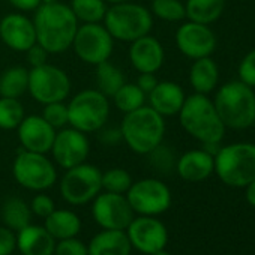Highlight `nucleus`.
I'll use <instances>...</instances> for the list:
<instances>
[{
	"mask_svg": "<svg viewBox=\"0 0 255 255\" xmlns=\"http://www.w3.org/2000/svg\"><path fill=\"white\" fill-rule=\"evenodd\" d=\"M17 249V234L8 227H0V255H11Z\"/></svg>",
	"mask_w": 255,
	"mask_h": 255,
	"instance_id": "ea45409f",
	"label": "nucleus"
},
{
	"mask_svg": "<svg viewBox=\"0 0 255 255\" xmlns=\"http://www.w3.org/2000/svg\"><path fill=\"white\" fill-rule=\"evenodd\" d=\"M50 152L62 168L69 170L86 162L90 152V144L84 132L75 128H63L60 132H56V138Z\"/></svg>",
	"mask_w": 255,
	"mask_h": 255,
	"instance_id": "2eb2a0df",
	"label": "nucleus"
},
{
	"mask_svg": "<svg viewBox=\"0 0 255 255\" xmlns=\"http://www.w3.org/2000/svg\"><path fill=\"white\" fill-rule=\"evenodd\" d=\"M164 59H165L164 47L156 38L146 35L131 42L129 60L131 65L140 74L144 72L155 74L164 65Z\"/></svg>",
	"mask_w": 255,
	"mask_h": 255,
	"instance_id": "6ab92c4d",
	"label": "nucleus"
},
{
	"mask_svg": "<svg viewBox=\"0 0 255 255\" xmlns=\"http://www.w3.org/2000/svg\"><path fill=\"white\" fill-rule=\"evenodd\" d=\"M29 71L23 66H12L0 75V96L20 98L27 92Z\"/></svg>",
	"mask_w": 255,
	"mask_h": 255,
	"instance_id": "cd10ccee",
	"label": "nucleus"
},
{
	"mask_svg": "<svg viewBox=\"0 0 255 255\" xmlns=\"http://www.w3.org/2000/svg\"><path fill=\"white\" fill-rule=\"evenodd\" d=\"M239 80L249 87H255V48L251 50L239 63Z\"/></svg>",
	"mask_w": 255,
	"mask_h": 255,
	"instance_id": "4c0bfd02",
	"label": "nucleus"
},
{
	"mask_svg": "<svg viewBox=\"0 0 255 255\" xmlns=\"http://www.w3.org/2000/svg\"><path fill=\"white\" fill-rule=\"evenodd\" d=\"M225 9V0H188L185 3L186 18L200 24L215 23Z\"/></svg>",
	"mask_w": 255,
	"mask_h": 255,
	"instance_id": "a878e982",
	"label": "nucleus"
},
{
	"mask_svg": "<svg viewBox=\"0 0 255 255\" xmlns=\"http://www.w3.org/2000/svg\"><path fill=\"white\" fill-rule=\"evenodd\" d=\"M42 117L54 128V129H60L69 125V114H68V105L62 102H51L44 105Z\"/></svg>",
	"mask_w": 255,
	"mask_h": 255,
	"instance_id": "c9c22d12",
	"label": "nucleus"
},
{
	"mask_svg": "<svg viewBox=\"0 0 255 255\" xmlns=\"http://www.w3.org/2000/svg\"><path fill=\"white\" fill-rule=\"evenodd\" d=\"M149 107L162 117L179 114L186 96L183 89L174 81H158L155 89L147 95Z\"/></svg>",
	"mask_w": 255,
	"mask_h": 255,
	"instance_id": "412c9836",
	"label": "nucleus"
},
{
	"mask_svg": "<svg viewBox=\"0 0 255 255\" xmlns=\"http://www.w3.org/2000/svg\"><path fill=\"white\" fill-rule=\"evenodd\" d=\"M24 117V107L18 98H0V128L2 129H15Z\"/></svg>",
	"mask_w": 255,
	"mask_h": 255,
	"instance_id": "2f4dec72",
	"label": "nucleus"
},
{
	"mask_svg": "<svg viewBox=\"0 0 255 255\" xmlns=\"http://www.w3.org/2000/svg\"><path fill=\"white\" fill-rule=\"evenodd\" d=\"M2 219L5 222V227L18 233L30 224V206L20 197H9L2 206Z\"/></svg>",
	"mask_w": 255,
	"mask_h": 255,
	"instance_id": "bb28decb",
	"label": "nucleus"
},
{
	"mask_svg": "<svg viewBox=\"0 0 255 255\" xmlns=\"http://www.w3.org/2000/svg\"><path fill=\"white\" fill-rule=\"evenodd\" d=\"M150 158V164H152V167L155 168V170H158V171H161V173H168V171H171L173 168H176V162H177V159H176V156H174V152L170 149V147H167V146H164L162 143L159 144V146H156L150 153H147Z\"/></svg>",
	"mask_w": 255,
	"mask_h": 255,
	"instance_id": "f704fd0d",
	"label": "nucleus"
},
{
	"mask_svg": "<svg viewBox=\"0 0 255 255\" xmlns=\"http://www.w3.org/2000/svg\"><path fill=\"white\" fill-rule=\"evenodd\" d=\"M132 177L123 168H111L101 176V185L105 192L113 194H126L132 185Z\"/></svg>",
	"mask_w": 255,
	"mask_h": 255,
	"instance_id": "473e14b6",
	"label": "nucleus"
},
{
	"mask_svg": "<svg viewBox=\"0 0 255 255\" xmlns=\"http://www.w3.org/2000/svg\"><path fill=\"white\" fill-rule=\"evenodd\" d=\"M27 92L35 101L44 105L62 102L71 93V80L63 69L45 63L29 71Z\"/></svg>",
	"mask_w": 255,
	"mask_h": 255,
	"instance_id": "1a4fd4ad",
	"label": "nucleus"
},
{
	"mask_svg": "<svg viewBox=\"0 0 255 255\" xmlns=\"http://www.w3.org/2000/svg\"><path fill=\"white\" fill-rule=\"evenodd\" d=\"M126 198L132 210L143 216H158L171 206V191L158 179L134 182L126 192Z\"/></svg>",
	"mask_w": 255,
	"mask_h": 255,
	"instance_id": "f8f14e48",
	"label": "nucleus"
},
{
	"mask_svg": "<svg viewBox=\"0 0 255 255\" xmlns=\"http://www.w3.org/2000/svg\"><path fill=\"white\" fill-rule=\"evenodd\" d=\"M156 84H158V78H156V75L152 74V72L140 74V77H138V80H137V86H138L146 95H149V93L155 89Z\"/></svg>",
	"mask_w": 255,
	"mask_h": 255,
	"instance_id": "79ce46f5",
	"label": "nucleus"
},
{
	"mask_svg": "<svg viewBox=\"0 0 255 255\" xmlns=\"http://www.w3.org/2000/svg\"><path fill=\"white\" fill-rule=\"evenodd\" d=\"M71 128L84 132H98L110 117L108 98L98 89H87L77 93L68 104Z\"/></svg>",
	"mask_w": 255,
	"mask_h": 255,
	"instance_id": "0eeeda50",
	"label": "nucleus"
},
{
	"mask_svg": "<svg viewBox=\"0 0 255 255\" xmlns=\"http://www.w3.org/2000/svg\"><path fill=\"white\" fill-rule=\"evenodd\" d=\"M56 209L54 201L51 197L45 195V194H38L36 197H33L32 204H30V210L32 213H35L39 218H47L53 210Z\"/></svg>",
	"mask_w": 255,
	"mask_h": 255,
	"instance_id": "58836bf2",
	"label": "nucleus"
},
{
	"mask_svg": "<svg viewBox=\"0 0 255 255\" xmlns=\"http://www.w3.org/2000/svg\"><path fill=\"white\" fill-rule=\"evenodd\" d=\"M132 246L125 230H102L87 245L89 255H131Z\"/></svg>",
	"mask_w": 255,
	"mask_h": 255,
	"instance_id": "5701e85b",
	"label": "nucleus"
},
{
	"mask_svg": "<svg viewBox=\"0 0 255 255\" xmlns=\"http://www.w3.org/2000/svg\"><path fill=\"white\" fill-rule=\"evenodd\" d=\"M254 125H255V120H254Z\"/></svg>",
	"mask_w": 255,
	"mask_h": 255,
	"instance_id": "8fccbe9b",
	"label": "nucleus"
},
{
	"mask_svg": "<svg viewBox=\"0 0 255 255\" xmlns=\"http://www.w3.org/2000/svg\"><path fill=\"white\" fill-rule=\"evenodd\" d=\"M102 21L113 39L123 42H132L149 35L153 26L152 12L146 6L132 2L110 5Z\"/></svg>",
	"mask_w": 255,
	"mask_h": 255,
	"instance_id": "423d86ee",
	"label": "nucleus"
},
{
	"mask_svg": "<svg viewBox=\"0 0 255 255\" xmlns=\"http://www.w3.org/2000/svg\"><path fill=\"white\" fill-rule=\"evenodd\" d=\"M213 104L225 128L240 131L254 125L255 92L240 80L228 81L221 86Z\"/></svg>",
	"mask_w": 255,
	"mask_h": 255,
	"instance_id": "20e7f679",
	"label": "nucleus"
},
{
	"mask_svg": "<svg viewBox=\"0 0 255 255\" xmlns=\"http://www.w3.org/2000/svg\"><path fill=\"white\" fill-rule=\"evenodd\" d=\"M101 170L92 164H80L66 170L60 182V194L63 200L72 206H83L101 192Z\"/></svg>",
	"mask_w": 255,
	"mask_h": 255,
	"instance_id": "9d476101",
	"label": "nucleus"
},
{
	"mask_svg": "<svg viewBox=\"0 0 255 255\" xmlns=\"http://www.w3.org/2000/svg\"><path fill=\"white\" fill-rule=\"evenodd\" d=\"M71 9L78 21L101 23L107 12V3L104 0H71Z\"/></svg>",
	"mask_w": 255,
	"mask_h": 255,
	"instance_id": "7c9ffc66",
	"label": "nucleus"
},
{
	"mask_svg": "<svg viewBox=\"0 0 255 255\" xmlns=\"http://www.w3.org/2000/svg\"><path fill=\"white\" fill-rule=\"evenodd\" d=\"M26 53H27V60H29V63L32 65V68L48 63L47 59H48L50 54H48V51H47L44 47H41L38 42H36L35 45H32Z\"/></svg>",
	"mask_w": 255,
	"mask_h": 255,
	"instance_id": "a19ab883",
	"label": "nucleus"
},
{
	"mask_svg": "<svg viewBox=\"0 0 255 255\" xmlns=\"http://www.w3.org/2000/svg\"><path fill=\"white\" fill-rule=\"evenodd\" d=\"M125 231L132 249H137L146 255H152L161 249H165L168 243L167 227L155 216L140 215L138 218L132 219Z\"/></svg>",
	"mask_w": 255,
	"mask_h": 255,
	"instance_id": "4468645a",
	"label": "nucleus"
},
{
	"mask_svg": "<svg viewBox=\"0 0 255 255\" xmlns=\"http://www.w3.org/2000/svg\"><path fill=\"white\" fill-rule=\"evenodd\" d=\"M125 75L123 72L114 66L113 63L102 62L99 65H96V84H98V90L101 93H104L107 98H113V95L125 84Z\"/></svg>",
	"mask_w": 255,
	"mask_h": 255,
	"instance_id": "c85d7f7f",
	"label": "nucleus"
},
{
	"mask_svg": "<svg viewBox=\"0 0 255 255\" xmlns=\"http://www.w3.org/2000/svg\"><path fill=\"white\" fill-rule=\"evenodd\" d=\"M15 180L29 191L44 192L57 180V171L45 153L21 150L12 165Z\"/></svg>",
	"mask_w": 255,
	"mask_h": 255,
	"instance_id": "6e6552de",
	"label": "nucleus"
},
{
	"mask_svg": "<svg viewBox=\"0 0 255 255\" xmlns=\"http://www.w3.org/2000/svg\"><path fill=\"white\" fill-rule=\"evenodd\" d=\"M92 215L102 230H126L135 218L125 194L104 192L93 200Z\"/></svg>",
	"mask_w": 255,
	"mask_h": 255,
	"instance_id": "ddd939ff",
	"label": "nucleus"
},
{
	"mask_svg": "<svg viewBox=\"0 0 255 255\" xmlns=\"http://www.w3.org/2000/svg\"><path fill=\"white\" fill-rule=\"evenodd\" d=\"M0 39L11 50L26 53L36 44L35 24L23 14H8L0 21Z\"/></svg>",
	"mask_w": 255,
	"mask_h": 255,
	"instance_id": "a211bd4d",
	"label": "nucleus"
},
{
	"mask_svg": "<svg viewBox=\"0 0 255 255\" xmlns=\"http://www.w3.org/2000/svg\"><path fill=\"white\" fill-rule=\"evenodd\" d=\"M215 156H212L204 149H194L183 153L177 162L176 170L179 176L191 183H198L212 176L215 171Z\"/></svg>",
	"mask_w": 255,
	"mask_h": 255,
	"instance_id": "aec40b11",
	"label": "nucleus"
},
{
	"mask_svg": "<svg viewBox=\"0 0 255 255\" xmlns=\"http://www.w3.org/2000/svg\"><path fill=\"white\" fill-rule=\"evenodd\" d=\"M8 2L17 8L18 11L29 12V11H36L41 6V0H8Z\"/></svg>",
	"mask_w": 255,
	"mask_h": 255,
	"instance_id": "c03bdc74",
	"label": "nucleus"
},
{
	"mask_svg": "<svg viewBox=\"0 0 255 255\" xmlns=\"http://www.w3.org/2000/svg\"><path fill=\"white\" fill-rule=\"evenodd\" d=\"M33 24L36 42L48 54H59L69 50L78 29V20L71 6L60 2L41 5L36 9Z\"/></svg>",
	"mask_w": 255,
	"mask_h": 255,
	"instance_id": "f257e3e1",
	"label": "nucleus"
},
{
	"mask_svg": "<svg viewBox=\"0 0 255 255\" xmlns=\"http://www.w3.org/2000/svg\"><path fill=\"white\" fill-rule=\"evenodd\" d=\"M120 132L122 140L132 152L147 155L164 141L165 122L152 107L143 105L125 114Z\"/></svg>",
	"mask_w": 255,
	"mask_h": 255,
	"instance_id": "7ed1b4c3",
	"label": "nucleus"
},
{
	"mask_svg": "<svg viewBox=\"0 0 255 255\" xmlns=\"http://www.w3.org/2000/svg\"><path fill=\"white\" fill-rule=\"evenodd\" d=\"M107 5H117V3H123V2H129V0H104Z\"/></svg>",
	"mask_w": 255,
	"mask_h": 255,
	"instance_id": "49530a36",
	"label": "nucleus"
},
{
	"mask_svg": "<svg viewBox=\"0 0 255 255\" xmlns=\"http://www.w3.org/2000/svg\"><path fill=\"white\" fill-rule=\"evenodd\" d=\"M59 0H41V5H47V3H56Z\"/></svg>",
	"mask_w": 255,
	"mask_h": 255,
	"instance_id": "09e8293b",
	"label": "nucleus"
},
{
	"mask_svg": "<svg viewBox=\"0 0 255 255\" xmlns=\"http://www.w3.org/2000/svg\"><path fill=\"white\" fill-rule=\"evenodd\" d=\"M179 119L183 129L201 144L221 143L225 137L227 128L207 95L188 96L179 111Z\"/></svg>",
	"mask_w": 255,
	"mask_h": 255,
	"instance_id": "f03ea898",
	"label": "nucleus"
},
{
	"mask_svg": "<svg viewBox=\"0 0 255 255\" xmlns=\"http://www.w3.org/2000/svg\"><path fill=\"white\" fill-rule=\"evenodd\" d=\"M18 140L24 150L48 153L56 138V129L42 116H27L18 125Z\"/></svg>",
	"mask_w": 255,
	"mask_h": 255,
	"instance_id": "f3484780",
	"label": "nucleus"
},
{
	"mask_svg": "<svg viewBox=\"0 0 255 255\" xmlns=\"http://www.w3.org/2000/svg\"><path fill=\"white\" fill-rule=\"evenodd\" d=\"M218 81H219V69L210 56L194 60L189 71V83L195 90V93L209 95L212 90H215Z\"/></svg>",
	"mask_w": 255,
	"mask_h": 255,
	"instance_id": "b1692460",
	"label": "nucleus"
},
{
	"mask_svg": "<svg viewBox=\"0 0 255 255\" xmlns=\"http://www.w3.org/2000/svg\"><path fill=\"white\" fill-rule=\"evenodd\" d=\"M56 239L45 227L29 224L17 233V249L21 255H54Z\"/></svg>",
	"mask_w": 255,
	"mask_h": 255,
	"instance_id": "4be33fe9",
	"label": "nucleus"
},
{
	"mask_svg": "<svg viewBox=\"0 0 255 255\" xmlns=\"http://www.w3.org/2000/svg\"><path fill=\"white\" fill-rule=\"evenodd\" d=\"M215 173L231 188H245L255 179V144L233 143L221 146L215 155Z\"/></svg>",
	"mask_w": 255,
	"mask_h": 255,
	"instance_id": "39448f33",
	"label": "nucleus"
},
{
	"mask_svg": "<svg viewBox=\"0 0 255 255\" xmlns=\"http://www.w3.org/2000/svg\"><path fill=\"white\" fill-rule=\"evenodd\" d=\"M44 227L56 239H69L75 237L81 230V221L77 213L66 209H54L47 218Z\"/></svg>",
	"mask_w": 255,
	"mask_h": 255,
	"instance_id": "393cba45",
	"label": "nucleus"
},
{
	"mask_svg": "<svg viewBox=\"0 0 255 255\" xmlns=\"http://www.w3.org/2000/svg\"><path fill=\"white\" fill-rule=\"evenodd\" d=\"M245 188H246V192H245V195H246V200H248V203H249L252 207H255V179H254L251 183H248Z\"/></svg>",
	"mask_w": 255,
	"mask_h": 255,
	"instance_id": "a18cd8bd",
	"label": "nucleus"
},
{
	"mask_svg": "<svg viewBox=\"0 0 255 255\" xmlns=\"http://www.w3.org/2000/svg\"><path fill=\"white\" fill-rule=\"evenodd\" d=\"M113 36L99 23H84L78 26L72 47L78 59L89 65H99L110 60L113 54Z\"/></svg>",
	"mask_w": 255,
	"mask_h": 255,
	"instance_id": "9b49d317",
	"label": "nucleus"
},
{
	"mask_svg": "<svg viewBox=\"0 0 255 255\" xmlns=\"http://www.w3.org/2000/svg\"><path fill=\"white\" fill-rule=\"evenodd\" d=\"M54 255H89L87 245H84L77 237L62 239L56 242Z\"/></svg>",
	"mask_w": 255,
	"mask_h": 255,
	"instance_id": "e433bc0d",
	"label": "nucleus"
},
{
	"mask_svg": "<svg viewBox=\"0 0 255 255\" xmlns=\"http://www.w3.org/2000/svg\"><path fill=\"white\" fill-rule=\"evenodd\" d=\"M152 14L170 23L186 18L185 3H182L180 0H152Z\"/></svg>",
	"mask_w": 255,
	"mask_h": 255,
	"instance_id": "72a5a7b5",
	"label": "nucleus"
},
{
	"mask_svg": "<svg viewBox=\"0 0 255 255\" xmlns=\"http://www.w3.org/2000/svg\"><path fill=\"white\" fill-rule=\"evenodd\" d=\"M146 93L135 84L132 83H125L114 95H113V101L114 105L117 107V110H120L122 113L128 114L140 107L144 105L146 102Z\"/></svg>",
	"mask_w": 255,
	"mask_h": 255,
	"instance_id": "c756f323",
	"label": "nucleus"
},
{
	"mask_svg": "<svg viewBox=\"0 0 255 255\" xmlns=\"http://www.w3.org/2000/svg\"><path fill=\"white\" fill-rule=\"evenodd\" d=\"M99 131H101L99 140L107 146H114L122 140V132L120 129H116V128H110V129H102L101 128Z\"/></svg>",
	"mask_w": 255,
	"mask_h": 255,
	"instance_id": "37998d69",
	"label": "nucleus"
},
{
	"mask_svg": "<svg viewBox=\"0 0 255 255\" xmlns=\"http://www.w3.org/2000/svg\"><path fill=\"white\" fill-rule=\"evenodd\" d=\"M176 45L183 56L197 60L212 56L216 48V36L209 26L186 21L176 32Z\"/></svg>",
	"mask_w": 255,
	"mask_h": 255,
	"instance_id": "dca6fc26",
	"label": "nucleus"
},
{
	"mask_svg": "<svg viewBox=\"0 0 255 255\" xmlns=\"http://www.w3.org/2000/svg\"><path fill=\"white\" fill-rule=\"evenodd\" d=\"M152 255H171V254L167 252L165 249H161V251H158V252H155V254H152Z\"/></svg>",
	"mask_w": 255,
	"mask_h": 255,
	"instance_id": "de8ad7c7",
	"label": "nucleus"
}]
</instances>
